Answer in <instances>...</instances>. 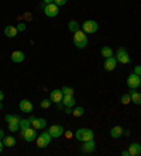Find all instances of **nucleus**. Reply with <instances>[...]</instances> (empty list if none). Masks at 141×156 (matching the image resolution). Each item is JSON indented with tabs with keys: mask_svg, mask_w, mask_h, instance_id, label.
<instances>
[{
	"mask_svg": "<svg viewBox=\"0 0 141 156\" xmlns=\"http://www.w3.org/2000/svg\"><path fill=\"white\" fill-rule=\"evenodd\" d=\"M59 13V6H57L55 3H50V4H45L44 6V14L47 17H57Z\"/></svg>",
	"mask_w": 141,
	"mask_h": 156,
	"instance_id": "0eeeda50",
	"label": "nucleus"
},
{
	"mask_svg": "<svg viewBox=\"0 0 141 156\" xmlns=\"http://www.w3.org/2000/svg\"><path fill=\"white\" fill-rule=\"evenodd\" d=\"M66 2H68V0H54V3L57 4V6H59V7H61V6H64Z\"/></svg>",
	"mask_w": 141,
	"mask_h": 156,
	"instance_id": "2f4dec72",
	"label": "nucleus"
},
{
	"mask_svg": "<svg viewBox=\"0 0 141 156\" xmlns=\"http://www.w3.org/2000/svg\"><path fill=\"white\" fill-rule=\"evenodd\" d=\"M116 59L117 62H120V63H123V65H127V63H130V56H128V52L124 49L123 47H120L119 49H117L116 52Z\"/></svg>",
	"mask_w": 141,
	"mask_h": 156,
	"instance_id": "423d86ee",
	"label": "nucleus"
},
{
	"mask_svg": "<svg viewBox=\"0 0 141 156\" xmlns=\"http://www.w3.org/2000/svg\"><path fill=\"white\" fill-rule=\"evenodd\" d=\"M21 136L25 142H33L37 138V129L33 127H28L25 129H21Z\"/></svg>",
	"mask_w": 141,
	"mask_h": 156,
	"instance_id": "39448f33",
	"label": "nucleus"
},
{
	"mask_svg": "<svg viewBox=\"0 0 141 156\" xmlns=\"http://www.w3.org/2000/svg\"><path fill=\"white\" fill-rule=\"evenodd\" d=\"M65 135H66V136H68V138H71V136H72L73 134H72V132H71V131H68V132H66Z\"/></svg>",
	"mask_w": 141,
	"mask_h": 156,
	"instance_id": "58836bf2",
	"label": "nucleus"
},
{
	"mask_svg": "<svg viewBox=\"0 0 141 156\" xmlns=\"http://www.w3.org/2000/svg\"><path fill=\"white\" fill-rule=\"evenodd\" d=\"M17 30L18 31H25V24L24 23H20V24L17 26Z\"/></svg>",
	"mask_w": 141,
	"mask_h": 156,
	"instance_id": "473e14b6",
	"label": "nucleus"
},
{
	"mask_svg": "<svg viewBox=\"0 0 141 156\" xmlns=\"http://www.w3.org/2000/svg\"><path fill=\"white\" fill-rule=\"evenodd\" d=\"M73 45L76 48H79V49H83V48H86L87 45V37L86 34L78 30L76 33H73Z\"/></svg>",
	"mask_w": 141,
	"mask_h": 156,
	"instance_id": "f03ea898",
	"label": "nucleus"
},
{
	"mask_svg": "<svg viewBox=\"0 0 141 156\" xmlns=\"http://www.w3.org/2000/svg\"><path fill=\"white\" fill-rule=\"evenodd\" d=\"M17 33H18L17 27H14V26H6L4 27V35L7 37V38H14V37L17 35Z\"/></svg>",
	"mask_w": 141,
	"mask_h": 156,
	"instance_id": "a211bd4d",
	"label": "nucleus"
},
{
	"mask_svg": "<svg viewBox=\"0 0 141 156\" xmlns=\"http://www.w3.org/2000/svg\"><path fill=\"white\" fill-rule=\"evenodd\" d=\"M3 141H0V153H2V152H3Z\"/></svg>",
	"mask_w": 141,
	"mask_h": 156,
	"instance_id": "4c0bfd02",
	"label": "nucleus"
},
{
	"mask_svg": "<svg viewBox=\"0 0 141 156\" xmlns=\"http://www.w3.org/2000/svg\"><path fill=\"white\" fill-rule=\"evenodd\" d=\"M18 125H20V129H25V128L31 127V121H30V118H21Z\"/></svg>",
	"mask_w": 141,
	"mask_h": 156,
	"instance_id": "a878e982",
	"label": "nucleus"
},
{
	"mask_svg": "<svg viewBox=\"0 0 141 156\" xmlns=\"http://www.w3.org/2000/svg\"><path fill=\"white\" fill-rule=\"evenodd\" d=\"M0 110H2V101H0Z\"/></svg>",
	"mask_w": 141,
	"mask_h": 156,
	"instance_id": "ea45409f",
	"label": "nucleus"
},
{
	"mask_svg": "<svg viewBox=\"0 0 141 156\" xmlns=\"http://www.w3.org/2000/svg\"><path fill=\"white\" fill-rule=\"evenodd\" d=\"M73 135H75V138L80 142L95 139V132L92 129H89V128H79Z\"/></svg>",
	"mask_w": 141,
	"mask_h": 156,
	"instance_id": "f257e3e1",
	"label": "nucleus"
},
{
	"mask_svg": "<svg viewBox=\"0 0 141 156\" xmlns=\"http://www.w3.org/2000/svg\"><path fill=\"white\" fill-rule=\"evenodd\" d=\"M128 153H130V156H140L141 153V145L140 144H135V142H133V144H130L128 145Z\"/></svg>",
	"mask_w": 141,
	"mask_h": 156,
	"instance_id": "2eb2a0df",
	"label": "nucleus"
},
{
	"mask_svg": "<svg viewBox=\"0 0 141 156\" xmlns=\"http://www.w3.org/2000/svg\"><path fill=\"white\" fill-rule=\"evenodd\" d=\"M51 141H52V136L50 135V132H43V134L38 135V138H37V146L41 149L47 148L51 144Z\"/></svg>",
	"mask_w": 141,
	"mask_h": 156,
	"instance_id": "20e7f679",
	"label": "nucleus"
},
{
	"mask_svg": "<svg viewBox=\"0 0 141 156\" xmlns=\"http://www.w3.org/2000/svg\"><path fill=\"white\" fill-rule=\"evenodd\" d=\"M62 104L65 105V107H68V108H72V107H75L76 100H75L73 96H65L64 94V97H62Z\"/></svg>",
	"mask_w": 141,
	"mask_h": 156,
	"instance_id": "f3484780",
	"label": "nucleus"
},
{
	"mask_svg": "<svg viewBox=\"0 0 141 156\" xmlns=\"http://www.w3.org/2000/svg\"><path fill=\"white\" fill-rule=\"evenodd\" d=\"M128 94L131 96V103H134V104H137V105H141V93L135 91V89H131V90L128 91Z\"/></svg>",
	"mask_w": 141,
	"mask_h": 156,
	"instance_id": "6ab92c4d",
	"label": "nucleus"
},
{
	"mask_svg": "<svg viewBox=\"0 0 141 156\" xmlns=\"http://www.w3.org/2000/svg\"><path fill=\"white\" fill-rule=\"evenodd\" d=\"M100 54H102V56H103V58H110V56H113V48H110V47H107V45H106V47H103L100 49Z\"/></svg>",
	"mask_w": 141,
	"mask_h": 156,
	"instance_id": "5701e85b",
	"label": "nucleus"
},
{
	"mask_svg": "<svg viewBox=\"0 0 141 156\" xmlns=\"http://www.w3.org/2000/svg\"><path fill=\"white\" fill-rule=\"evenodd\" d=\"M3 145L7 146V148H13L16 145V138L11 136V135H6L3 138Z\"/></svg>",
	"mask_w": 141,
	"mask_h": 156,
	"instance_id": "412c9836",
	"label": "nucleus"
},
{
	"mask_svg": "<svg viewBox=\"0 0 141 156\" xmlns=\"http://www.w3.org/2000/svg\"><path fill=\"white\" fill-rule=\"evenodd\" d=\"M95 149H96V144H95V141L92 139V141H85L82 145V151L83 153H93Z\"/></svg>",
	"mask_w": 141,
	"mask_h": 156,
	"instance_id": "f8f14e48",
	"label": "nucleus"
},
{
	"mask_svg": "<svg viewBox=\"0 0 141 156\" xmlns=\"http://www.w3.org/2000/svg\"><path fill=\"white\" fill-rule=\"evenodd\" d=\"M51 104H52V101H51V98H44V100H41L40 103V107L44 110H47L51 107Z\"/></svg>",
	"mask_w": 141,
	"mask_h": 156,
	"instance_id": "cd10ccee",
	"label": "nucleus"
},
{
	"mask_svg": "<svg viewBox=\"0 0 141 156\" xmlns=\"http://www.w3.org/2000/svg\"><path fill=\"white\" fill-rule=\"evenodd\" d=\"M11 61L14 62V63H21L25 59V54L23 51H14L13 54H11Z\"/></svg>",
	"mask_w": 141,
	"mask_h": 156,
	"instance_id": "dca6fc26",
	"label": "nucleus"
},
{
	"mask_svg": "<svg viewBox=\"0 0 141 156\" xmlns=\"http://www.w3.org/2000/svg\"><path fill=\"white\" fill-rule=\"evenodd\" d=\"M120 103H121L123 105L130 104V103H131V96L128 94V93H124V94L121 96V98H120Z\"/></svg>",
	"mask_w": 141,
	"mask_h": 156,
	"instance_id": "bb28decb",
	"label": "nucleus"
},
{
	"mask_svg": "<svg viewBox=\"0 0 141 156\" xmlns=\"http://www.w3.org/2000/svg\"><path fill=\"white\" fill-rule=\"evenodd\" d=\"M20 129V125L17 122H9V131L10 132H17Z\"/></svg>",
	"mask_w": 141,
	"mask_h": 156,
	"instance_id": "c756f323",
	"label": "nucleus"
},
{
	"mask_svg": "<svg viewBox=\"0 0 141 156\" xmlns=\"http://www.w3.org/2000/svg\"><path fill=\"white\" fill-rule=\"evenodd\" d=\"M61 90L65 96H73V93H75V90H73L72 87H68V86H64Z\"/></svg>",
	"mask_w": 141,
	"mask_h": 156,
	"instance_id": "c85d7f7f",
	"label": "nucleus"
},
{
	"mask_svg": "<svg viewBox=\"0 0 141 156\" xmlns=\"http://www.w3.org/2000/svg\"><path fill=\"white\" fill-rule=\"evenodd\" d=\"M123 128L120 127V125H116V127H113L112 128V131H110V135H112V138H114V139H117V138H120L121 135H123Z\"/></svg>",
	"mask_w": 141,
	"mask_h": 156,
	"instance_id": "aec40b11",
	"label": "nucleus"
},
{
	"mask_svg": "<svg viewBox=\"0 0 141 156\" xmlns=\"http://www.w3.org/2000/svg\"><path fill=\"white\" fill-rule=\"evenodd\" d=\"M133 73H135V75H138V76H141V65H137L135 68H134V72Z\"/></svg>",
	"mask_w": 141,
	"mask_h": 156,
	"instance_id": "7c9ffc66",
	"label": "nucleus"
},
{
	"mask_svg": "<svg viewBox=\"0 0 141 156\" xmlns=\"http://www.w3.org/2000/svg\"><path fill=\"white\" fill-rule=\"evenodd\" d=\"M98 30L99 26L95 20H86L85 23H82V31L85 34H95Z\"/></svg>",
	"mask_w": 141,
	"mask_h": 156,
	"instance_id": "7ed1b4c3",
	"label": "nucleus"
},
{
	"mask_svg": "<svg viewBox=\"0 0 141 156\" xmlns=\"http://www.w3.org/2000/svg\"><path fill=\"white\" fill-rule=\"evenodd\" d=\"M62 97H64V93H62L61 89H55V90L51 91V94H50V98H51V101L52 103H61L62 101Z\"/></svg>",
	"mask_w": 141,
	"mask_h": 156,
	"instance_id": "ddd939ff",
	"label": "nucleus"
},
{
	"mask_svg": "<svg viewBox=\"0 0 141 156\" xmlns=\"http://www.w3.org/2000/svg\"><path fill=\"white\" fill-rule=\"evenodd\" d=\"M48 132H50V135L52 136V138H59V136H62V135H64L65 129H64V127H62V125H59V124H54V125H50Z\"/></svg>",
	"mask_w": 141,
	"mask_h": 156,
	"instance_id": "6e6552de",
	"label": "nucleus"
},
{
	"mask_svg": "<svg viewBox=\"0 0 141 156\" xmlns=\"http://www.w3.org/2000/svg\"><path fill=\"white\" fill-rule=\"evenodd\" d=\"M121 155H123V156H130V153H128V151H123V152H121Z\"/></svg>",
	"mask_w": 141,
	"mask_h": 156,
	"instance_id": "e433bc0d",
	"label": "nucleus"
},
{
	"mask_svg": "<svg viewBox=\"0 0 141 156\" xmlns=\"http://www.w3.org/2000/svg\"><path fill=\"white\" fill-rule=\"evenodd\" d=\"M20 120H21V118H20V115H17V114H7V115L4 117V121H6V122H20Z\"/></svg>",
	"mask_w": 141,
	"mask_h": 156,
	"instance_id": "4be33fe9",
	"label": "nucleus"
},
{
	"mask_svg": "<svg viewBox=\"0 0 141 156\" xmlns=\"http://www.w3.org/2000/svg\"><path fill=\"white\" fill-rule=\"evenodd\" d=\"M18 108L21 110L23 113H31V111H33V103L30 101V100H27V98H24V100L20 101Z\"/></svg>",
	"mask_w": 141,
	"mask_h": 156,
	"instance_id": "4468645a",
	"label": "nucleus"
},
{
	"mask_svg": "<svg viewBox=\"0 0 141 156\" xmlns=\"http://www.w3.org/2000/svg\"><path fill=\"white\" fill-rule=\"evenodd\" d=\"M30 121H31V127L35 128V129H44L47 127V121L44 118H37V117H30Z\"/></svg>",
	"mask_w": 141,
	"mask_h": 156,
	"instance_id": "9d476101",
	"label": "nucleus"
},
{
	"mask_svg": "<svg viewBox=\"0 0 141 156\" xmlns=\"http://www.w3.org/2000/svg\"><path fill=\"white\" fill-rule=\"evenodd\" d=\"M68 28L71 33H76V31L79 30V23L75 21V20H71V21L68 23Z\"/></svg>",
	"mask_w": 141,
	"mask_h": 156,
	"instance_id": "b1692460",
	"label": "nucleus"
},
{
	"mask_svg": "<svg viewBox=\"0 0 141 156\" xmlns=\"http://www.w3.org/2000/svg\"><path fill=\"white\" fill-rule=\"evenodd\" d=\"M4 100V93H3V90H0V101H3Z\"/></svg>",
	"mask_w": 141,
	"mask_h": 156,
	"instance_id": "f704fd0d",
	"label": "nucleus"
},
{
	"mask_svg": "<svg viewBox=\"0 0 141 156\" xmlns=\"http://www.w3.org/2000/svg\"><path fill=\"white\" fill-rule=\"evenodd\" d=\"M3 138H4V131L0 129V141H3Z\"/></svg>",
	"mask_w": 141,
	"mask_h": 156,
	"instance_id": "72a5a7b5",
	"label": "nucleus"
},
{
	"mask_svg": "<svg viewBox=\"0 0 141 156\" xmlns=\"http://www.w3.org/2000/svg\"><path fill=\"white\" fill-rule=\"evenodd\" d=\"M140 155H141V153H140Z\"/></svg>",
	"mask_w": 141,
	"mask_h": 156,
	"instance_id": "79ce46f5",
	"label": "nucleus"
},
{
	"mask_svg": "<svg viewBox=\"0 0 141 156\" xmlns=\"http://www.w3.org/2000/svg\"><path fill=\"white\" fill-rule=\"evenodd\" d=\"M140 84H141V79L138 75H135V73L128 75V77H127V86L130 87V89H138Z\"/></svg>",
	"mask_w": 141,
	"mask_h": 156,
	"instance_id": "1a4fd4ad",
	"label": "nucleus"
},
{
	"mask_svg": "<svg viewBox=\"0 0 141 156\" xmlns=\"http://www.w3.org/2000/svg\"><path fill=\"white\" fill-rule=\"evenodd\" d=\"M116 65H117V59L114 58V56H110V58L105 59V65H103V68H105L106 72H112V70L116 69Z\"/></svg>",
	"mask_w": 141,
	"mask_h": 156,
	"instance_id": "9b49d317",
	"label": "nucleus"
},
{
	"mask_svg": "<svg viewBox=\"0 0 141 156\" xmlns=\"http://www.w3.org/2000/svg\"><path fill=\"white\" fill-rule=\"evenodd\" d=\"M44 4H50V3H54V0H43Z\"/></svg>",
	"mask_w": 141,
	"mask_h": 156,
	"instance_id": "c9c22d12",
	"label": "nucleus"
},
{
	"mask_svg": "<svg viewBox=\"0 0 141 156\" xmlns=\"http://www.w3.org/2000/svg\"><path fill=\"white\" fill-rule=\"evenodd\" d=\"M83 114H85V108H83L82 105H78V107H75V108L72 110V115L73 117H82Z\"/></svg>",
	"mask_w": 141,
	"mask_h": 156,
	"instance_id": "393cba45",
	"label": "nucleus"
},
{
	"mask_svg": "<svg viewBox=\"0 0 141 156\" xmlns=\"http://www.w3.org/2000/svg\"><path fill=\"white\" fill-rule=\"evenodd\" d=\"M140 79H141V76H140Z\"/></svg>",
	"mask_w": 141,
	"mask_h": 156,
	"instance_id": "a19ab883",
	"label": "nucleus"
}]
</instances>
